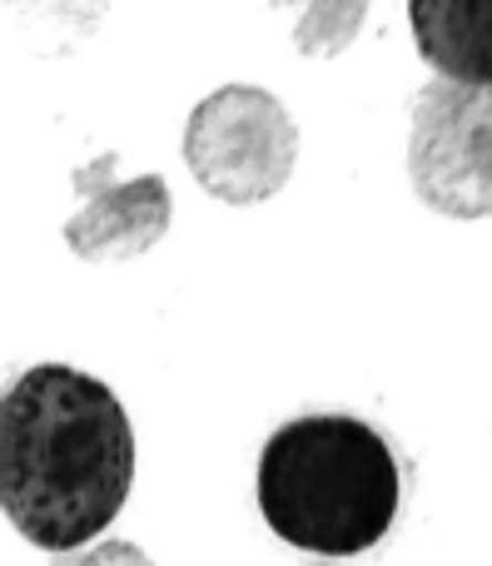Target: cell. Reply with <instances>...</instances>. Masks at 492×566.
Instances as JSON below:
<instances>
[{"instance_id":"3957f363","label":"cell","mask_w":492,"mask_h":566,"mask_svg":"<svg viewBox=\"0 0 492 566\" xmlns=\"http://www.w3.org/2000/svg\"><path fill=\"white\" fill-rule=\"evenodd\" d=\"M299 159V129L284 99L259 85H224L189 109L185 165L219 205H264L289 185Z\"/></svg>"},{"instance_id":"ba28073f","label":"cell","mask_w":492,"mask_h":566,"mask_svg":"<svg viewBox=\"0 0 492 566\" xmlns=\"http://www.w3.org/2000/svg\"><path fill=\"white\" fill-rule=\"evenodd\" d=\"M75 566H155V562H149L145 547L115 537V542H90V547L75 557Z\"/></svg>"},{"instance_id":"7a4b0ae2","label":"cell","mask_w":492,"mask_h":566,"mask_svg":"<svg viewBox=\"0 0 492 566\" xmlns=\"http://www.w3.org/2000/svg\"><path fill=\"white\" fill-rule=\"evenodd\" d=\"M404 468L374 422L304 412L269 432L259 452V512L269 532L308 557H358L394 532Z\"/></svg>"},{"instance_id":"8992f818","label":"cell","mask_w":492,"mask_h":566,"mask_svg":"<svg viewBox=\"0 0 492 566\" xmlns=\"http://www.w3.org/2000/svg\"><path fill=\"white\" fill-rule=\"evenodd\" d=\"M408 25L433 75L463 85L492 80V0H408Z\"/></svg>"},{"instance_id":"277c9868","label":"cell","mask_w":492,"mask_h":566,"mask_svg":"<svg viewBox=\"0 0 492 566\" xmlns=\"http://www.w3.org/2000/svg\"><path fill=\"white\" fill-rule=\"evenodd\" d=\"M414 195L443 219H492V80H438L414 99Z\"/></svg>"},{"instance_id":"5b68a950","label":"cell","mask_w":492,"mask_h":566,"mask_svg":"<svg viewBox=\"0 0 492 566\" xmlns=\"http://www.w3.org/2000/svg\"><path fill=\"white\" fill-rule=\"evenodd\" d=\"M75 189L85 195L80 214L65 219V244L85 264H129L149 254L175 224V199L159 175L115 179V155L75 169Z\"/></svg>"},{"instance_id":"52a82bcc","label":"cell","mask_w":492,"mask_h":566,"mask_svg":"<svg viewBox=\"0 0 492 566\" xmlns=\"http://www.w3.org/2000/svg\"><path fill=\"white\" fill-rule=\"evenodd\" d=\"M368 15V0H314L299 25V50L304 55H338L358 35Z\"/></svg>"},{"instance_id":"6da1fadb","label":"cell","mask_w":492,"mask_h":566,"mask_svg":"<svg viewBox=\"0 0 492 566\" xmlns=\"http://www.w3.org/2000/svg\"><path fill=\"white\" fill-rule=\"evenodd\" d=\"M135 488V428L95 373L35 363L0 392V512L40 552L109 532Z\"/></svg>"}]
</instances>
